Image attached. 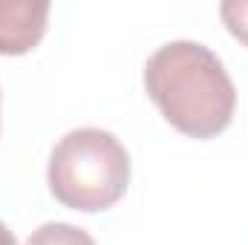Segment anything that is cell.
I'll return each mask as SVG.
<instances>
[{"label": "cell", "mask_w": 248, "mask_h": 245, "mask_svg": "<svg viewBox=\"0 0 248 245\" xmlns=\"http://www.w3.org/2000/svg\"><path fill=\"white\" fill-rule=\"evenodd\" d=\"M144 90L165 122L190 138H214L234 119V81L199 41L162 44L144 63Z\"/></svg>", "instance_id": "1"}, {"label": "cell", "mask_w": 248, "mask_h": 245, "mask_svg": "<svg viewBox=\"0 0 248 245\" xmlns=\"http://www.w3.org/2000/svg\"><path fill=\"white\" fill-rule=\"evenodd\" d=\"M46 182L61 205L98 214L127 193L130 156L110 130L78 127L61 136L52 147Z\"/></svg>", "instance_id": "2"}, {"label": "cell", "mask_w": 248, "mask_h": 245, "mask_svg": "<svg viewBox=\"0 0 248 245\" xmlns=\"http://www.w3.org/2000/svg\"><path fill=\"white\" fill-rule=\"evenodd\" d=\"M49 23L46 0H0V55H26Z\"/></svg>", "instance_id": "3"}, {"label": "cell", "mask_w": 248, "mask_h": 245, "mask_svg": "<svg viewBox=\"0 0 248 245\" xmlns=\"http://www.w3.org/2000/svg\"><path fill=\"white\" fill-rule=\"evenodd\" d=\"M26 245H95V240L84 228H78V225L46 222V225H41L38 231L29 234Z\"/></svg>", "instance_id": "4"}, {"label": "cell", "mask_w": 248, "mask_h": 245, "mask_svg": "<svg viewBox=\"0 0 248 245\" xmlns=\"http://www.w3.org/2000/svg\"><path fill=\"white\" fill-rule=\"evenodd\" d=\"M219 15H222V23L225 29L248 46V0H225L219 6Z\"/></svg>", "instance_id": "5"}, {"label": "cell", "mask_w": 248, "mask_h": 245, "mask_svg": "<svg viewBox=\"0 0 248 245\" xmlns=\"http://www.w3.org/2000/svg\"><path fill=\"white\" fill-rule=\"evenodd\" d=\"M0 245H17V237L9 231V225L0 222Z\"/></svg>", "instance_id": "6"}]
</instances>
